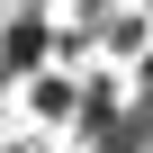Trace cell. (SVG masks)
<instances>
[{"mask_svg":"<svg viewBox=\"0 0 153 153\" xmlns=\"http://www.w3.org/2000/svg\"><path fill=\"white\" fill-rule=\"evenodd\" d=\"M27 108H36L45 126H63V117H81V81H72V72H36V81H27Z\"/></svg>","mask_w":153,"mask_h":153,"instance_id":"obj_1","label":"cell"}]
</instances>
